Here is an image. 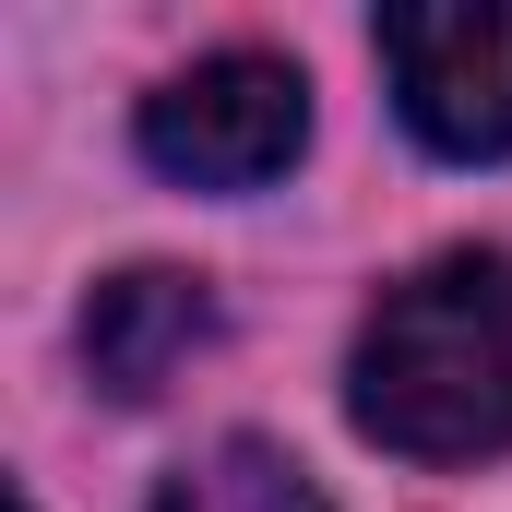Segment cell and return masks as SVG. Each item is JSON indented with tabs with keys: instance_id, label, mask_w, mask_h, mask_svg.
Listing matches in <instances>:
<instances>
[{
	"instance_id": "cell-1",
	"label": "cell",
	"mask_w": 512,
	"mask_h": 512,
	"mask_svg": "<svg viewBox=\"0 0 512 512\" xmlns=\"http://www.w3.org/2000/svg\"><path fill=\"white\" fill-rule=\"evenodd\" d=\"M346 417L405 465L512 453V251H441L358 322Z\"/></svg>"
},
{
	"instance_id": "cell-5",
	"label": "cell",
	"mask_w": 512,
	"mask_h": 512,
	"mask_svg": "<svg viewBox=\"0 0 512 512\" xmlns=\"http://www.w3.org/2000/svg\"><path fill=\"white\" fill-rule=\"evenodd\" d=\"M155 512H322V489H310V465L274 453V441H215V453H191V465L155 489Z\"/></svg>"
},
{
	"instance_id": "cell-3",
	"label": "cell",
	"mask_w": 512,
	"mask_h": 512,
	"mask_svg": "<svg viewBox=\"0 0 512 512\" xmlns=\"http://www.w3.org/2000/svg\"><path fill=\"white\" fill-rule=\"evenodd\" d=\"M382 72L429 155H453V167L512 155V0H405V12H382Z\"/></svg>"
},
{
	"instance_id": "cell-2",
	"label": "cell",
	"mask_w": 512,
	"mask_h": 512,
	"mask_svg": "<svg viewBox=\"0 0 512 512\" xmlns=\"http://www.w3.org/2000/svg\"><path fill=\"white\" fill-rule=\"evenodd\" d=\"M310 143V84L274 48H215L143 96V167L179 191H262Z\"/></svg>"
},
{
	"instance_id": "cell-4",
	"label": "cell",
	"mask_w": 512,
	"mask_h": 512,
	"mask_svg": "<svg viewBox=\"0 0 512 512\" xmlns=\"http://www.w3.org/2000/svg\"><path fill=\"white\" fill-rule=\"evenodd\" d=\"M203 346H215V286L179 262H131L84 298V382L108 405H155Z\"/></svg>"
}]
</instances>
